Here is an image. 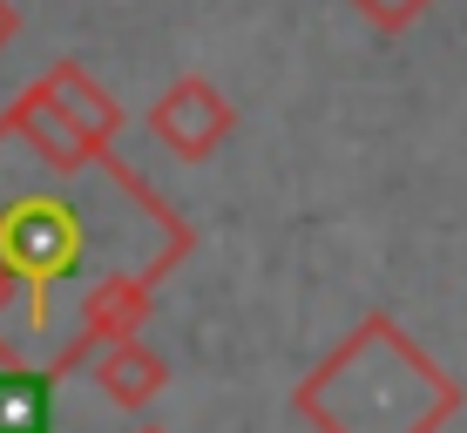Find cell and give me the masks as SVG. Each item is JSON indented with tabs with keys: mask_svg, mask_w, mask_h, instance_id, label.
I'll return each instance as SVG.
<instances>
[{
	"mask_svg": "<svg viewBox=\"0 0 467 433\" xmlns=\"http://www.w3.org/2000/svg\"><path fill=\"white\" fill-rule=\"evenodd\" d=\"M346 7L359 14L366 27H379V35H407V27L433 7V0H346Z\"/></svg>",
	"mask_w": 467,
	"mask_h": 433,
	"instance_id": "9c48e42d",
	"label": "cell"
},
{
	"mask_svg": "<svg viewBox=\"0 0 467 433\" xmlns=\"http://www.w3.org/2000/svg\"><path fill=\"white\" fill-rule=\"evenodd\" d=\"M292 413L318 433H441L461 413V387L400 332V318L373 312L298 379Z\"/></svg>",
	"mask_w": 467,
	"mask_h": 433,
	"instance_id": "6da1fadb",
	"label": "cell"
},
{
	"mask_svg": "<svg viewBox=\"0 0 467 433\" xmlns=\"http://www.w3.org/2000/svg\"><path fill=\"white\" fill-rule=\"evenodd\" d=\"M95 387H102L109 407H122V413H142L156 393L170 387V366L156 359L142 339H122V345H109V352H95Z\"/></svg>",
	"mask_w": 467,
	"mask_h": 433,
	"instance_id": "52a82bcc",
	"label": "cell"
},
{
	"mask_svg": "<svg viewBox=\"0 0 467 433\" xmlns=\"http://www.w3.org/2000/svg\"><path fill=\"white\" fill-rule=\"evenodd\" d=\"M231 129H237L231 95L217 82H203V75H176L150 102V136L163 142L170 156H183V163H211L223 142H231Z\"/></svg>",
	"mask_w": 467,
	"mask_h": 433,
	"instance_id": "3957f363",
	"label": "cell"
},
{
	"mask_svg": "<svg viewBox=\"0 0 467 433\" xmlns=\"http://www.w3.org/2000/svg\"><path fill=\"white\" fill-rule=\"evenodd\" d=\"M14 35H21V7H14V0H0V55L14 47Z\"/></svg>",
	"mask_w": 467,
	"mask_h": 433,
	"instance_id": "30bf717a",
	"label": "cell"
},
{
	"mask_svg": "<svg viewBox=\"0 0 467 433\" xmlns=\"http://www.w3.org/2000/svg\"><path fill=\"white\" fill-rule=\"evenodd\" d=\"M150 298H156V284L142 278V271H116V278H95V284H88V298H82V332H75V345L55 359V373L68 379V373H82V366H95V352H109V345H122V339H136L142 318H150Z\"/></svg>",
	"mask_w": 467,
	"mask_h": 433,
	"instance_id": "277c9868",
	"label": "cell"
},
{
	"mask_svg": "<svg viewBox=\"0 0 467 433\" xmlns=\"http://www.w3.org/2000/svg\"><path fill=\"white\" fill-rule=\"evenodd\" d=\"M0 359H14V352H7V339H0Z\"/></svg>",
	"mask_w": 467,
	"mask_h": 433,
	"instance_id": "7c38bea8",
	"label": "cell"
},
{
	"mask_svg": "<svg viewBox=\"0 0 467 433\" xmlns=\"http://www.w3.org/2000/svg\"><path fill=\"white\" fill-rule=\"evenodd\" d=\"M0 258L21 271V284H35V318H47L55 278H68L82 258V217L55 197H14L0 211Z\"/></svg>",
	"mask_w": 467,
	"mask_h": 433,
	"instance_id": "7a4b0ae2",
	"label": "cell"
},
{
	"mask_svg": "<svg viewBox=\"0 0 467 433\" xmlns=\"http://www.w3.org/2000/svg\"><path fill=\"white\" fill-rule=\"evenodd\" d=\"M41 88L55 95L61 108H68V122H75V129H82V136L95 142V156H109V142L122 136V102H116V95H109L102 82H95V75L82 68V61H55V68L41 75Z\"/></svg>",
	"mask_w": 467,
	"mask_h": 433,
	"instance_id": "8992f818",
	"label": "cell"
},
{
	"mask_svg": "<svg viewBox=\"0 0 467 433\" xmlns=\"http://www.w3.org/2000/svg\"><path fill=\"white\" fill-rule=\"evenodd\" d=\"M55 366L35 373V366L0 359V433H55Z\"/></svg>",
	"mask_w": 467,
	"mask_h": 433,
	"instance_id": "ba28073f",
	"label": "cell"
},
{
	"mask_svg": "<svg viewBox=\"0 0 467 433\" xmlns=\"http://www.w3.org/2000/svg\"><path fill=\"white\" fill-rule=\"evenodd\" d=\"M14 292H21V271H14L7 258H0V312H7V304H14Z\"/></svg>",
	"mask_w": 467,
	"mask_h": 433,
	"instance_id": "8fae6325",
	"label": "cell"
},
{
	"mask_svg": "<svg viewBox=\"0 0 467 433\" xmlns=\"http://www.w3.org/2000/svg\"><path fill=\"white\" fill-rule=\"evenodd\" d=\"M7 136H14V142H27V149H35L55 176H82V170L95 163V142L75 129L68 108H61L41 82H27L7 108H0V142H7Z\"/></svg>",
	"mask_w": 467,
	"mask_h": 433,
	"instance_id": "5b68a950",
	"label": "cell"
},
{
	"mask_svg": "<svg viewBox=\"0 0 467 433\" xmlns=\"http://www.w3.org/2000/svg\"><path fill=\"white\" fill-rule=\"evenodd\" d=\"M136 433H163V427H136Z\"/></svg>",
	"mask_w": 467,
	"mask_h": 433,
	"instance_id": "4fadbf2b",
	"label": "cell"
}]
</instances>
